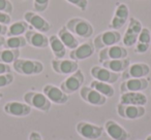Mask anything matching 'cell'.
I'll use <instances>...</instances> for the list:
<instances>
[{"instance_id": "obj_29", "label": "cell", "mask_w": 151, "mask_h": 140, "mask_svg": "<svg viewBox=\"0 0 151 140\" xmlns=\"http://www.w3.org/2000/svg\"><path fill=\"white\" fill-rule=\"evenodd\" d=\"M20 58V50L3 48L0 50V62L4 64H13L17 59Z\"/></svg>"}, {"instance_id": "obj_40", "label": "cell", "mask_w": 151, "mask_h": 140, "mask_svg": "<svg viewBox=\"0 0 151 140\" xmlns=\"http://www.w3.org/2000/svg\"><path fill=\"white\" fill-rule=\"evenodd\" d=\"M4 42H5V38H4V36H1V35H0V48H1V46H3V44H4Z\"/></svg>"}, {"instance_id": "obj_24", "label": "cell", "mask_w": 151, "mask_h": 140, "mask_svg": "<svg viewBox=\"0 0 151 140\" xmlns=\"http://www.w3.org/2000/svg\"><path fill=\"white\" fill-rule=\"evenodd\" d=\"M101 66L109 69L110 71L116 72V73H122V72L129 66L130 60L128 58L117 59V60H108L101 63Z\"/></svg>"}, {"instance_id": "obj_42", "label": "cell", "mask_w": 151, "mask_h": 140, "mask_svg": "<svg viewBox=\"0 0 151 140\" xmlns=\"http://www.w3.org/2000/svg\"><path fill=\"white\" fill-rule=\"evenodd\" d=\"M2 97H3V94L1 92H0V100H1V98H2Z\"/></svg>"}, {"instance_id": "obj_35", "label": "cell", "mask_w": 151, "mask_h": 140, "mask_svg": "<svg viewBox=\"0 0 151 140\" xmlns=\"http://www.w3.org/2000/svg\"><path fill=\"white\" fill-rule=\"evenodd\" d=\"M149 48H150V44L137 42L134 44V53H137V54H145L149 50Z\"/></svg>"}, {"instance_id": "obj_9", "label": "cell", "mask_w": 151, "mask_h": 140, "mask_svg": "<svg viewBox=\"0 0 151 140\" xmlns=\"http://www.w3.org/2000/svg\"><path fill=\"white\" fill-rule=\"evenodd\" d=\"M129 20V9L125 3H117L113 18L110 22L111 30H120Z\"/></svg>"}, {"instance_id": "obj_37", "label": "cell", "mask_w": 151, "mask_h": 140, "mask_svg": "<svg viewBox=\"0 0 151 140\" xmlns=\"http://www.w3.org/2000/svg\"><path fill=\"white\" fill-rule=\"evenodd\" d=\"M12 72V67L9 64H4V63L0 62V75L5 73H11Z\"/></svg>"}, {"instance_id": "obj_4", "label": "cell", "mask_w": 151, "mask_h": 140, "mask_svg": "<svg viewBox=\"0 0 151 140\" xmlns=\"http://www.w3.org/2000/svg\"><path fill=\"white\" fill-rule=\"evenodd\" d=\"M122 39L121 34L119 31L116 30H108L103 33L99 34L96 37L93 39V44H94L95 50H101L111 45H115L118 44V42H120V40Z\"/></svg>"}, {"instance_id": "obj_3", "label": "cell", "mask_w": 151, "mask_h": 140, "mask_svg": "<svg viewBox=\"0 0 151 140\" xmlns=\"http://www.w3.org/2000/svg\"><path fill=\"white\" fill-rule=\"evenodd\" d=\"M23 100L32 108H35L45 113H48L52 106V103L47 98L46 95L36 91H29L25 93L23 96Z\"/></svg>"}, {"instance_id": "obj_14", "label": "cell", "mask_w": 151, "mask_h": 140, "mask_svg": "<svg viewBox=\"0 0 151 140\" xmlns=\"http://www.w3.org/2000/svg\"><path fill=\"white\" fill-rule=\"evenodd\" d=\"M80 97L83 101L93 106H103L107 103V97L101 95L91 87L83 86L80 89Z\"/></svg>"}, {"instance_id": "obj_6", "label": "cell", "mask_w": 151, "mask_h": 140, "mask_svg": "<svg viewBox=\"0 0 151 140\" xmlns=\"http://www.w3.org/2000/svg\"><path fill=\"white\" fill-rule=\"evenodd\" d=\"M142 23L136 18H129L128 25L125 30V33L122 38V43L126 48H132L138 41L139 34L142 30Z\"/></svg>"}, {"instance_id": "obj_31", "label": "cell", "mask_w": 151, "mask_h": 140, "mask_svg": "<svg viewBox=\"0 0 151 140\" xmlns=\"http://www.w3.org/2000/svg\"><path fill=\"white\" fill-rule=\"evenodd\" d=\"M137 42L150 44V42H151V32H150V30H149L148 28H146V27L142 28L140 34H139L138 41H137Z\"/></svg>"}, {"instance_id": "obj_18", "label": "cell", "mask_w": 151, "mask_h": 140, "mask_svg": "<svg viewBox=\"0 0 151 140\" xmlns=\"http://www.w3.org/2000/svg\"><path fill=\"white\" fill-rule=\"evenodd\" d=\"M90 74L94 80L99 82H108V84H114L119 80V73L110 71L109 69L103 66H93L90 69Z\"/></svg>"}, {"instance_id": "obj_33", "label": "cell", "mask_w": 151, "mask_h": 140, "mask_svg": "<svg viewBox=\"0 0 151 140\" xmlns=\"http://www.w3.org/2000/svg\"><path fill=\"white\" fill-rule=\"evenodd\" d=\"M0 11L12 16L14 13V5L9 0H0Z\"/></svg>"}, {"instance_id": "obj_23", "label": "cell", "mask_w": 151, "mask_h": 140, "mask_svg": "<svg viewBox=\"0 0 151 140\" xmlns=\"http://www.w3.org/2000/svg\"><path fill=\"white\" fill-rule=\"evenodd\" d=\"M57 36L59 37V39L62 41V43L65 45V48L68 50H75L77 46L80 44L79 39L77 38V36L73 35L65 26H62L60 29L57 32Z\"/></svg>"}, {"instance_id": "obj_39", "label": "cell", "mask_w": 151, "mask_h": 140, "mask_svg": "<svg viewBox=\"0 0 151 140\" xmlns=\"http://www.w3.org/2000/svg\"><path fill=\"white\" fill-rule=\"evenodd\" d=\"M6 32H7V26L0 24V35L1 36L6 35Z\"/></svg>"}, {"instance_id": "obj_1", "label": "cell", "mask_w": 151, "mask_h": 140, "mask_svg": "<svg viewBox=\"0 0 151 140\" xmlns=\"http://www.w3.org/2000/svg\"><path fill=\"white\" fill-rule=\"evenodd\" d=\"M13 69L21 75L32 76L42 73L45 66L40 61L19 58L13 63Z\"/></svg>"}, {"instance_id": "obj_2", "label": "cell", "mask_w": 151, "mask_h": 140, "mask_svg": "<svg viewBox=\"0 0 151 140\" xmlns=\"http://www.w3.org/2000/svg\"><path fill=\"white\" fill-rule=\"evenodd\" d=\"M65 27L73 34V35L78 36L83 39H87L90 38L92 36L94 29L93 26L91 25L90 22H88L87 20L82 19V18L76 17L71 18L65 24Z\"/></svg>"}, {"instance_id": "obj_16", "label": "cell", "mask_w": 151, "mask_h": 140, "mask_svg": "<svg viewBox=\"0 0 151 140\" xmlns=\"http://www.w3.org/2000/svg\"><path fill=\"white\" fill-rule=\"evenodd\" d=\"M104 130L112 140H128L130 137L127 130L113 119H108L106 122Z\"/></svg>"}, {"instance_id": "obj_7", "label": "cell", "mask_w": 151, "mask_h": 140, "mask_svg": "<svg viewBox=\"0 0 151 140\" xmlns=\"http://www.w3.org/2000/svg\"><path fill=\"white\" fill-rule=\"evenodd\" d=\"M76 131L80 136L88 140H96L103 136L104 128L89 122H79L76 125Z\"/></svg>"}, {"instance_id": "obj_11", "label": "cell", "mask_w": 151, "mask_h": 140, "mask_svg": "<svg viewBox=\"0 0 151 140\" xmlns=\"http://www.w3.org/2000/svg\"><path fill=\"white\" fill-rule=\"evenodd\" d=\"M51 66L53 70L60 75H70L79 70L78 62L71 59H53L51 61Z\"/></svg>"}, {"instance_id": "obj_34", "label": "cell", "mask_w": 151, "mask_h": 140, "mask_svg": "<svg viewBox=\"0 0 151 140\" xmlns=\"http://www.w3.org/2000/svg\"><path fill=\"white\" fill-rule=\"evenodd\" d=\"M69 4L78 7L80 11H85L88 7V0H65Z\"/></svg>"}, {"instance_id": "obj_36", "label": "cell", "mask_w": 151, "mask_h": 140, "mask_svg": "<svg viewBox=\"0 0 151 140\" xmlns=\"http://www.w3.org/2000/svg\"><path fill=\"white\" fill-rule=\"evenodd\" d=\"M12 23V16L9 14H5L0 11V24L2 25H11Z\"/></svg>"}, {"instance_id": "obj_38", "label": "cell", "mask_w": 151, "mask_h": 140, "mask_svg": "<svg viewBox=\"0 0 151 140\" xmlns=\"http://www.w3.org/2000/svg\"><path fill=\"white\" fill-rule=\"evenodd\" d=\"M28 140H44L42 139V136L40 135V133L36 131L30 132L29 136H28Z\"/></svg>"}, {"instance_id": "obj_13", "label": "cell", "mask_w": 151, "mask_h": 140, "mask_svg": "<svg viewBox=\"0 0 151 140\" xmlns=\"http://www.w3.org/2000/svg\"><path fill=\"white\" fill-rule=\"evenodd\" d=\"M42 93L51 101V103H54L57 105H63L68 102L69 100V95L65 94L59 87L52 84H48L44 86Z\"/></svg>"}, {"instance_id": "obj_5", "label": "cell", "mask_w": 151, "mask_h": 140, "mask_svg": "<svg viewBox=\"0 0 151 140\" xmlns=\"http://www.w3.org/2000/svg\"><path fill=\"white\" fill-rule=\"evenodd\" d=\"M85 82L84 73L80 69L77 70L75 73L68 75L60 85V89L67 95L73 94V93L80 91Z\"/></svg>"}, {"instance_id": "obj_8", "label": "cell", "mask_w": 151, "mask_h": 140, "mask_svg": "<svg viewBox=\"0 0 151 140\" xmlns=\"http://www.w3.org/2000/svg\"><path fill=\"white\" fill-rule=\"evenodd\" d=\"M116 110H117V113L120 117L124 119H129V121L141 119L146 113L145 106L121 104V103H118V105L116 106Z\"/></svg>"}, {"instance_id": "obj_17", "label": "cell", "mask_w": 151, "mask_h": 140, "mask_svg": "<svg viewBox=\"0 0 151 140\" xmlns=\"http://www.w3.org/2000/svg\"><path fill=\"white\" fill-rule=\"evenodd\" d=\"M127 50L123 46H120L118 44L111 45L101 50L99 52V63L108 60H117V59L127 58Z\"/></svg>"}, {"instance_id": "obj_27", "label": "cell", "mask_w": 151, "mask_h": 140, "mask_svg": "<svg viewBox=\"0 0 151 140\" xmlns=\"http://www.w3.org/2000/svg\"><path fill=\"white\" fill-rule=\"evenodd\" d=\"M89 87L94 89L95 91L101 93V95H104L107 98H112L115 95V90H114L113 86L111 84H108V82H99V80H94L90 82V86Z\"/></svg>"}, {"instance_id": "obj_22", "label": "cell", "mask_w": 151, "mask_h": 140, "mask_svg": "<svg viewBox=\"0 0 151 140\" xmlns=\"http://www.w3.org/2000/svg\"><path fill=\"white\" fill-rule=\"evenodd\" d=\"M148 102L147 96L142 92H126L122 93L119 98V103L128 105L145 106Z\"/></svg>"}, {"instance_id": "obj_19", "label": "cell", "mask_w": 151, "mask_h": 140, "mask_svg": "<svg viewBox=\"0 0 151 140\" xmlns=\"http://www.w3.org/2000/svg\"><path fill=\"white\" fill-rule=\"evenodd\" d=\"M95 53V48L93 42L87 41L82 44H79L75 50H71L69 53V59L73 61H83L90 58Z\"/></svg>"}, {"instance_id": "obj_20", "label": "cell", "mask_w": 151, "mask_h": 140, "mask_svg": "<svg viewBox=\"0 0 151 140\" xmlns=\"http://www.w3.org/2000/svg\"><path fill=\"white\" fill-rule=\"evenodd\" d=\"M149 86V80L146 77L143 78H129L125 80L120 85V92H142L145 91Z\"/></svg>"}, {"instance_id": "obj_28", "label": "cell", "mask_w": 151, "mask_h": 140, "mask_svg": "<svg viewBox=\"0 0 151 140\" xmlns=\"http://www.w3.org/2000/svg\"><path fill=\"white\" fill-rule=\"evenodd\" d=\"M27 44L28 43L26 41L25 36H12V37H7L5 39L3 48H11V50H20V48L26 46Z\"/></svg>"}, {"instance_id": "obj_21", "label": "cell", "mask_w": 151, "mask_h": 140, "mask_svg": "<svg viewBox=\"0 0 151 140\" xmlns=\"http://www.w3.org/2000/svg\"><path fill=\"white\" fill-rule=\"evenodd\" d=\"M26 41L29 45L35 48H46L49 46V37H47L42 32L35 30H28L24 34Z\"/></svg>"}, {"instance_id": "obj_10", "label": "cell", "mask_w": 151, "mask_h": 140, "mask_svg": "<svg viewBox=\"0 0 151 140\" xmlns=\"http://www.w3.org/2000/svg\"><path fill=\"white\" fill-rule=\"evenodd\" d=\"M24 21L27 22L30 27L33 28L35 31L47 33L51 30L52 25L47 21L45 18H42L40 15H38L35 11H26L23 16Z\"/></svg>"}, {"instance_id": "obj_15", "label": "cell", "mask_w": 151, "mask_h": 140, "mask_svg": "<svg viewBox=\"0 0 151 140\" xmlns=\"http://www.w3.org/2000/svg\"><path fill=\"white\" fill-rule=\"evenodd\" d=\"M3 110L7 115H11V117H25L31 113L32 107L25 102L23 103L19 102V101H9L4 104Z\"/></svg>"}, {"instance_id": "obj_26", "label": "cell", "mask_w": 151, "mask_h": 140, "mask_svg": "<svg viewBox=\"0 0 151 140\" xmlns=\"http://www.w3.org/2000/svg\"><path fill=\"white\" fill-rule=\"evenodd\" d=\"M30 26L25 21H18L15 23H12L9 26H7V37L12 36H22L29 30Z\"/></svg>"}, {"instance_id": "obj_30", "label": "cell", "mask_w": 151, "mask_h": 140, "mask_svg": "<svg viewBox=\"0 0 151 140\" xmlns=\"http://www.w3.org/2000/svg\"><path fill=\"white\" fill-rule=\"evenodd\" d=\"M50 0H33V9L34 11L37 14L44 13L48 9Z\"/></svg>"}, {"instance_id": "obj_41", "label": "cell", "mask_w": 151, "mask_h": 140, "mask_svg": "<svg viewBox=\"0 0 151 140\" xmlns=\"http://www.w3.org/2000/svg\"><path fill=\"white\" fill-rule=\"evenodd\" d=\"M145 140H151V134H150V135H148V136H147V137H146V139H145Z\"/></svg>"}, {"instance_id": "obj_43", "label": "cell", "mask_w": 151, "mask_h": 140, "mask_svg": "<svg viewBox=\"0 0 151 140\" xmlns=\"http://www.w3.org/2000/svg\"><path fill=\"white\" fill-rule=\"evenodd\" d=\"M20 1H24V0H20Z\"/></svg>"}, {"instance_id": "obj_12", "label": "cell", "mask_w": 151, "mask_h": 140, "mask_svg": "<svg viewBox=\"0 0 151 140\" xmlns=\"http://www.w3.org/2000/svg\"><path fill=\"white\" fill-rule=\"evenodd\" d=\"M150 73V66L146 63L137 62L129 64V66L122 72V80H129V78H143L146 77Z\"/></svg>"}, {"instance_id": "obj_25", "label": "cell", "mask_w": 151, "mask_h": 140, "mask_svg": "<svg viewBox=\"0 0 151 140\" xmlns=\"http://www.w3.org/2000/svg\"><path fill=\"white\" fill-rule=\"evenodd\" d=\"M49 46L55 59H63L66 55V48L57 35H51L49 37Z\"/></svg>"}, {"instance_id": "obj_32", "label": "cell", "mask_w": 151, "mask_h": 140, "mask_svg": "<svg viewBox=\"0 0 151 140\" xmlns=\"http://www.w3.org/2000/svg\"><path fill=\"white\" fill-rule=\"evenodd\" d=\"M15 80V76L12 73H5L0 75V88H5V87L12 85Z\"/></svg>"}]
</instances>
